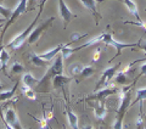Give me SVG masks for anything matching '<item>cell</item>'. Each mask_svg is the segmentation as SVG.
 Instances as JSON below:
<instances>
[{
  "instance_id": "4",
  "label": "cell",
  "mask_w": 146,
  "mask_h": 129,
  "mask_svg": "<svg viewBox=\"0 0 146 129\" xmlns=\"http://www.w3.org/2000/svg\"><path fill=\"white\" fill-rule=\"evenodd\" d=\"M121 67H122V62H118L116 66L107 68V70L102 73L100 80L98 82L96 86H95V91L99 90V89H102V88H106V86H108L110 83H111V80L113 79V77L116 76V73L118 72V70H119Z\"/></svg>"
},
{
  "instance_id": "17",
  "label": "cell",
  "mask_w": 146,
  "mask_h": 129,
  "mask_svg": "<svg viewBox=\"0 0 146 129\" xmlns=\"http://www.w3.org/2000/svg\"><path fill=\"white\" fill-rule=\"evenodd\" d=\"M29 60H31V62L34 64V66L36 67H45L46 64L49 63L48 61H45L44 59H42V56L38 54H34V53H32L29 54Z\"/></svg>"
},
{
  "instance_id": "14",
  "label": "cell",
  "mask_w": 146,
  "mask_h": 129,
  "mask_svg": "<svg viewBox=\"0 0 146 129\" xmlns=\"http://www.w3.org/2000/svg\"><path fill=\"white\" fill-rule=\"evenodd\" d=\"M63 45H65V44H58L56 48H54V49H51V50H49V51L42 54L40 56H42V59H44L45 61L50 62L51 60H54V57H56V56H57V54H60V53H61V49L63 48Z\"/></svg>"
},
{
  "instance_id": "19",
  "label": "cell",
  "mask_w": 146,
  "mask_h": 129,
  "mask_svg": "<svg viewBox=\"0 0 146 129\" xmlns=\"http://www.w3.org/2000/svg\"><path fill=\"white\" fill-rule=\"evenodd\" d=\"M135 95H136V98L135 100L131 102L130 106H134L136 102H143V101L146 99V88H139V89H136L135 90Z\"/></svg>"
},
{
  "instance_id": "34",
  "label": "cell",
  "mask_w": 146,
  "mask_h": 129,
  "mask_svg": "<svg viewBox=\"0 0 146 129\" xmlns=\"http://www.w3.org/2000/svg\"><path fill=\"white\" fill-rule=\"evenodd\" d=\"M44 117L46 118V119H51V118H54V114H52V111H49V112H46L44 114Z\"/></svg>"
},
{
  "instance_id": "13",
  "label": "cell",
  "mask_w": 146,
  "mask_h": 129,
  "mask_svg": "<svg viewBox=\"0 0 146 129\" xmlns=\"http://www.w3.org/2000/svg\"><path fill=\"white\" fill-rule=\"evenodd\" d=\"M79 1L83 4L84 7H86L88 10H90L91 12L94 13L95 18H96V23H98V21L100 18V15H99V12L96 10V1H101V0H79Z\"/></svg>"
},
{
  "instance_id": "6",
  "label": "cell",
  "mask_w": 146,
  "mask_h": 129,
  "mask_svg": "<svg viewBox=\"0 0 146 129\" xmlns=\"http://www.w3.org/2000/svg\"><path fill=\"white\" fill-rule=\"evenodd\" d=\"M54 21H55V17L52 16V17H50L49 20H46L45 22H43L42 25H39L38 27H35V28L31 32V34L28 35V38H27V43H28L29 45L36 43V41H38V39L40 38V37H42V34L49 28L50 26H51V23H52Z\"/></svg>"
},
{
  "instance_id": "15",
  "label": "cell",
  "mask_w": 146,
  "mask_h": 129,
  "mask_svg": "<svg viewBox=\"0 0 146 129\" xmlns=\"http://www.w3.org/2000/svg\"><path fill=\"white\" fill-rule=\"evenodd\" d=\"M121 1H123V4L127 6L128 11H129L131 15H133L135 17L136 21H141V18L139 16V10H138V6H136L135 1H133V0H121Z\"/></svg>"
},
{
  "instance_id": "7",
  "label": "cell",
  "mask_w": 146,
  "mask_h": 129,
  "mask_svg": "<svg viewBox=\"0 0 146 129\" xmlns=\"http://www.w3.org/2000/svg\"><path fill=\"white\" fill-rule=\"evenodd\" d=\"M101 41H102L104 44H106V45H110V47L116 48V50H117L116 57L121 54V51H122L123 49H127V48H134L135 45H138V44L119 43V41H117L116 39H113V37H112L111 34H110V33H101Z\"/></svg>"
},
{
  "instance_id": "37",
  "label": "cell",
  "mask_w": 146,
  "mask_h": 129,
  "mask_svg": "<svg viewBox=\"0 0 146 129\" xmlns=\"http://www.w3.org/2000/svg\"><path fill=\"white\" fill-rule=\"evenodd\" d=\"M0 90H4V85H3L1 82H0Z\"/></svg>"
},
{
  "instance_id": "25",
  "label": "cell",
  "mask_w": 146,
  "mask_h": 129,
  "mask_svg": "<svg viewBox=\"0 0 146 129\" xmlns=\"http://www.w3.org/2000/svg\"><path fill=\"white\" fill-rule=\"evenodd\" d=\"M82 70H83V66H82L80 63H74L72 64L71 68H70V74L72 77H76V76H79Z\"/></svg>"
},
{
  "instance_id": "27",
  "label": "cell",
  "mask_w": 146,
  "mask_h": 129,
  "mask_svg": "<svg viewBox=\"0 0 146 129\" xmlns=\"http://www.w3.org/2000/svg\"><path fill=\"white\" fill-rule=\"evenodd\" d=\"M11 10L10 9H7L5 6H3L1 4H0V16H3V17H5V18H9L11 16Z\"/></svg>"
},
{
  "instance_id": "30",
  "label": "cell",
  "mask_w": 146,
  "mask_h": 129,
  "mask_svg": "<svg viewBox=\"0 0 146 129\" xmlns=\"http://www.w3.org/2000/svg\"><path fill=\"white\" fill-rule=\"evenodd\" d=\"M100 54H101V49L98 48L96 50H95L94 55H93V62H96V61H99V59H100Z\"/></svg>"
},
{
  "instance_id": "21",
  "label": "cell",
  "mask_w": 146,
  "mask_h": 129,
  "mask_svg": "<svg viewBox=\"0 0 146 129\" xmlns=\"http://www.w3.org/2000/svg\"><path fill=\"white\" fill-rule=\"evenodd\" d=\"M9 61H10V54H9L7 50L4 48L1 54H0V62H1V71H4L7 66Z\"/></svg>"
},
{
  "instance_id": "11",
  "label": "cell",
  "mask_w": 146,
  "mask_h": 129,
  "mask_svg": "<svg viewBox=\"0 0 146 129\" xmlns=\"http://www.w3.org/2000/svg\"><path fill=\"white\" fill-rule=\"evenodd\" d=\"M94 107V116L98 119H104L107 114V110L105 106V100H94L93 101Z\"/></svg>"
},
{
  "instance_id": "23",
  "label": "cell",
  "mask_w": 146,
  "mask_h": 129,
  "mask_svg": "<svg viewBox=\"0 0 146 129\" xmlns=\"http://www.w3.org/2000/svg\"><path fill=\"white\" fill-rule=\"evenodd\" d=\"M21 90H22V93H23V95L26 96V98H28V99H31V100H35L36 95H35V93H34V89H33V88H29V86L22 85Z\"/></svg>"
},
{
  "instance_id": "9",
  "label": "cell",
  "mask_w": 146,
  "mask_h": 129,
  "mask_svg": "<svg viewBox=\"0 0 146 129\" xmlns=\"http://www.w3.org/2000/svg\"><path fill=\"white\" fill-rule=\"evenodd\" d=\"M119 93V89L117 86H106V88H102V89H99L96 91H94L93 95H89L88 98L85 99V101H94V100H105L106 98H108L110 95H113V94H117Z\"/></svg>"
},
{
  "instance_id": "31",
  "label": "cell",
  "mask_w": 146,
  "mask_h": 129,
  "mask_svg": "<svg viewBox=\"0 0 146 129\" xmlns=\"http://www.w3.org/2000/svg\"><path fill=\"white\" fill-rule=\"evenodd\" d=\"M38 1V0H28V1H27V6H29L28 7V10H33V6H34V4Z\"/></svg>"
},
{
  "instance_id": "10",
  "label": "cell",
  "mask_w": 146,
  "mask_h": 129,
  "mask_svg": "<svg viewBox=\"0 0 146 129\" xmlns=\"http://www.w3.org/2000/svg\"><path fill=\"white\" fill-rule=\"evenodd\" d=\"M58 12H60V16L63 20V22H65V25H68L72 18L76 17V15L68 9V6L66 5V3L63 0H58Z\"/></svg>"
},
{
  "instance_id": "26",
  "label": "cell",
  "mask_w": 146,
  "mask_h": 129,
  "mask_svg": "<svg viewBox=\"0 0 146 129\" xmlns=\"http://www.w3.org/2000/svg\"><path fill=\"white\" fill-rule=\"evenodd\" d=\"M94 72H95V70L91 66H83V70H82L79 76L83 78H89L90 76H93Z\"/></svg>"
},
{
  "instance_id": "1",
  "label": "cell",
  "mask_w": 146,
  "mask_h": 129,
  "mask_svg": "<svg viewBox=\"0 0 146 129\" xmlns=\"http://www.w3.org/2000/svg\"><path fill=\"white\" fill-rule=\"evenodd\" d=\"M136 80H138V78H135L134 82L130 85L128 86L122 85V88L119 89V105H118V110H117L116 121H115V124H113L115 129L123 128V118H124L125 112L131 105V90H133Z\"/></svg>"
},
{
  "instance_id": "39",
  "label": "cell",
  "mask_w": 146,
  "mask_h": 129,
  "mask_svg": "<svg viewBox=\"0 0 146 129\" xmlns=\"http://www.w3.org/2000/svg\"><path fill=\"white\" fill-rule=\"evenodd\" d=\"M0 1H4V0H0Z\"/></svg>"
},
{
  "instance_id": "2",
  "label": "cell",
  "mask_w": 146,
  "mask_h": 129,
  "mask_svg": "<svg viewBox=\"0 0 146 129\" xmlns=\"http://www.w3.org/2000/svg\"><path fill=\"white\" fill-rule=\"evenodd\" d=\"M63 73V57L61 54H57L56 59H55L54 63L51 64V67L48 70V72L44 74V77L39 80V83L36 84V90L39 91H46L49 84H51V80L55 76L62 74Z\"/></svg>"
},
{
  "instance_id": "28",
  "label": "cell",
  "mask_w": 146,
  "mask_h": 129,
  "mask_svg": "<svg viewBox=\"0 0 146 129\" xmlns=\"http://www.w3.org/2000/svg\"><path fill=\"white\" fill-rule=\"evenodd\" d=\"M34 119H35L36 122L40 123V127H42V128H50L49 124H48V119L45 118V117H43L42 119H38V118H34Z\"/></svg>"
},
{
  "instance_id": "8",
  "label": "cell",
  "mask_w": 146,
  "mask_h": 129,
  "mask_svg": "<svg viewBox=\"0 0 146 129\" xmlns=\"http://www.w3.org/2000/svg\"><path fill=\"white\" fill-rule=\"evenodd\" d=\"M4 122H5L6 127L10 129H22L20 119L17 117V113L15 111V108L12 107H7L6 111L4 112Z\"/></svg>"
},
{
  "instance_id": "20",
  "label": "cell",
  "mask_w": 146,
  "mask_h": 129,
  "mask_svg": "<svg viewBox=\"0 0 146 129\" xmlns=\"http://www.w3.org/2000/svg\"><path fill=\"white\" fill-rule=\"evenodd\" d=\"M16 89H17V85L15 84V86H13L11 90H1V93H0V101H7V100H10L12 96L15 95Z\"/></svg>"
},
{
  "instance_id": "29",
  "label": "cell",
  "mask_w": 146,
  "mask_h": 129,
  "mask_svg": "<svg viewBox=\"0 0 146 129\" xmlns=\"http://www.w3.org/2000/svg\"><path fill=\"white\" fill-rule=\"evenodd\" d=\"M85 35H88V34H78V33H76V34H72L71 43H72V41H77V40L82 39V38H83V37H85ZM71 43H68V44H71Z\"/></svg>"
},
{
  "instance_id": "22",
  "label": "cell",
  "mask_w": 146,
  "mask_h": 129,
  "mask_svg": "<svg viewBox=\"0 0 146 129\" xmlns=\"http://www.w3.org/2000/svg\"><path fill=\"white\" fill-rule=\"evenodd\" d=\"M113 80H115V83H116L117 85H124V84H127L128 78H127V76H125V73H123V72H117L116 76L113 77Z\"/></svg>"
},
{
  "instance_id": "3",
  "label": "cell",
  "mask_w": 146,
  "mask_h": 129,
  "mask_svg": "<svg viewBox=\"0 0 146 129\" xmlns=\"http://www.w3.org/2000/svg\"><path fill=\"white\" fill-rule=\"evenodd\" d=\"M43 7H44V6H40L38 15H36V17L34 18V21L32 22V23L28 26V28H26L23 32H21L20 34H17V35L15 37V38H12L10 41H9L7 45H6L7 48H11V49H13V50H16V49H18V48H21L22 45L25 44V41H27V38H28V35L31 34V32L34 29V26L36 25V22H38L40 15H42Z\"/></svg>"
},
{
  "instance_id": "12",
  "label": "cell",
  "mask_w": 146,
  "mask_h": 129,
  "mask_svg": "<svg viewBox=\"0 0 146 129\" xmlns=\"http://www.w3.org/2000/svg\"><path fill=\"white\" fill-rule=\"evenodd\" d=\"M71 80H72V77H67V76H65L62 73V74L55 76L52 78L51 83H52V86L55 89H63Z\"/></svg>"
},
{
  "instance_id": "32",
  "label": "cell",
  "mask_w": 146,
  "mask_h": 129,
  "mask_svg": "<svg viewBox=\"0 0 146 129\" xmlns=\"http://www.w3.org/2000/svg\"><path fill=\"white\" fill-rule=\"evenodd\" d=\"M140 76H146V62L140 66Z\"/></svg>"
},
{
  "instance_id": "24",
  "label": "cell",
  "mask_w": 146,
  "mask_h": 129,
  "mask_svg": "<svg viewBox=\"0 0 146 129\" xmlns=\"http://www.w3.org/2000/svg\"><path fill=\"white\" fill-rule=\"evenodd\" d=\"M11 72H12V74H22V73H25L23 64L20 62H13L11 64Z\"/></svg>"
},
{
  "instance_id": "33",
  "label": "cell",
  "mask_w": 146,
  "mask_h": 129,
  "mask_svg": "<svg viewBox=\"0 0 146 129\" xmlns=\"http://www.w3.org/2000/svg\"><path fill=\"white\" fill-rule=\"evenodd\" d=\"M138 44H139V47L143 49L144 51H145V54H146V40H140Z\"/></svg>"
},
{
  "instance_id": "36",
  "label": "cell",
  "mask_w": 146,
  "mask_h": 129,
  "mask_svg": "<svg viewBox=\"0 0 146 129\" xmlns=\"http://www.w3.org/2000/svg\"><path fill=\"white\" fill-rule=\"evenodd\" d=\"M5 20H7V18H5V17H0V25L5 23Z\"/></svg>"
},
{
  "instance_id": "5",
  "label": "cell",
  "mask_w": 146,
  "mask_h": 129,
  "mask_svg": "<svg viewBox=\"0 0 146 129\" xmlns=\"http://www.w3.org/2000/svg\"><path fill=\"white\" fill-rule=\"evenodd\" d=\"M27 1H28V0H20V3L16 5L15 10L11 12V16L7 18V22H5V26H4V28L1 31V35H0V38H3L4 34H5V32L7 31V28L12 23H15V21L20 17V15H22V13H25L27 11Z\"/></svg>"
},
{
  "instance_id": "18",
  "label": "cell",
  "mask_w": 146,
  "mask_h": 129,
  "mask_svg": "<svg viewBox=\"0 0 146 129\" xmlns=\"http://www.w3.org/2000/svg\"><path fill=\"white\" fill-rule=\"evenodd\" d=\"M66 114L68 118V123H70V128H72V129L78 128V117H77V114L68 107L66 108Z\"/></svg>"
},
{
  "instance_id": "35",
  "label": "cell",
  "mask_w": 146,
  "mask_h": 129,
  "mask_svg": "<svg viewBox=\"0 0 146 129\" xmlns=\"http://www.w3.org/2000/svg\"><path fill=\"white\" fill-rule=\"evenodd\" d=\"M141 124H143V118H141V114L139 116V118H138V121H136V126L138 127H140Z\"/></svg>"
},
{
  "instance_id": "16",
  "label": "cell",
  "mask_w": 146,
  "mask_h": 129,
  "mask_svg": "<svg viewBox=\"0 0 146 129\" xmlns=\"http://www.w3.org/2000/svg\"><path fill=\"white\" fill-rule=\"evenodd\" d=\"M39 83V79H36L31 73H25L23 77H22V84L26 86H29V88H35L36 84Z\"/></svg>"
},
{
  "instance_id": "38",
  "label": "cell",
  "mask_w": 146,
  "mask_h": 129,
  "mask_svg": "<svg viewBox=\"0 0 146 129\" xmlns=\"http://www.w3.org/2000/svg\"><path fill=\"white\" fill-rule=\"evenodd\" d=\"M3 49H4V47H3V45H0V54H1V51H3Z\"/></svg>"
}]
</instances>
